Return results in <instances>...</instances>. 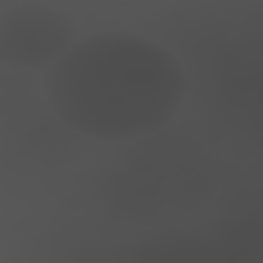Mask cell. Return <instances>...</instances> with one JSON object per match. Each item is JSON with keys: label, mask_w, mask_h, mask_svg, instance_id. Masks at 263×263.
Listing matches in <instances>:
<instances>
[{"label": "cell", "mask_w": 263, "mask_h": 263, "mask_svg": "<svg viewBox=\"0 0 263 263\" xmlns=\"http://www.w3.org/2000/svg\"><path fill=\"white\" fill-rule=\"evenodd\" d=\"M44 87L53 111L78 134L137 140L174 121L189 81L167 47L127 31H102L74 41L47 68Z\"/></svg>", "instance_id": "1"}, {"label": "cell", "mask_w": 263, "mask_h": 263, "mask_svg": "<svg viewBox=\"0 0 263 263\" xmlns=\"http://www.w3.org/2000/svg\"><path fill=\"white\" fill-rule=\"evenodd\" d=\"M74 41V22L50 4H16L0 13V62L13 68H50Z\"/></svg>", "instance_id": "2"}]
</instances>
